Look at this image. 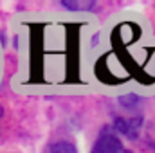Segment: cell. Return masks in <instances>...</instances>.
<instances>
[{
	"label": "cell",
	"mask_w": 155,
	"mask_h": 153,
	"mask_svg": "<svg viewBox=\"0 0 155 153\" xmlns=\"http://www.w3.org/2000/svg\"><path fill=\"white\" fill-rule=\"evenodd\" d=\"M143 115H132L130 119H124V117H116L114 119V132L124 135L128 141H135L139 137V130L143 126Z\"/></svg>",
	"instance_id": "cell-1"
},
{
	"label": "cell",
	"mask_w": 155,
	"mask_h": 153,
	"mask_svg": "<svg viewBox=\"0 0 155 153\" xmlns=\"http://www.w3.org/2000/svg\"><path fill=\"white\" fill-rule=\"evenodd\" d=\"M90 153H107V151H105V148L96 141V144H94V148H92V151H90Z\"/></svg>",
	"instance_id": "cell-5"
},
{
	"label": "cell",
	"mask_w": 155,
	"mask_h": 153,
	"mask_svg": "<svg viewBox=\"0 0 155 153\" xmlns=\"http://www.w3.org/2000/svg\"><path fill=\"white\" fill-rule=\"evenodd\" d=\"M123 153H134V151H132V150H124Z\"/></svg>",
	"instance_id": "cell-7"
},
{
	"label": "cell",
	"mask_w": 155,
	"mask_h": 153,
	"mask_svg": "<svg viewBox=\"0 0 155 153\" xmlns=\"http://www.w3.org/2000/svg\"><path fill=\"white\" fill-rule=\"evenodd\" d=\"M2 115H4V108H2V106H0V117H2Z\"/></svg>",
	"instance_id": "cell-6"
},
{
	"label": "cell",
	"mask_w": 155,
	"mask_h": 153,
	"mask_svg": "<svg viewBox=\"0 0 155 153\" xmlns=\"http://www.w3.org/2000/svg\"><path fill=\"white\" fill-rule=\"evenodd\" d=\"M60 5L69 11H92L96 7V2L94 0H61Z\"/></svg>",
	"instance_id": "cell-2"
},
{
	"label": "cell",
	"mask_w": 155,
	"mask_h": 153,
	"mask_svg": "<svg viewBox=\"0 0 155 153\" xmlns=\"http://www.w3.org/2000/svg\"><path fill=\"white\" fill-rule=\"evenodd\" d=\"M51 153H78V148L71 141H58L51 146Z\"/></svg>",
	"instance_id": "cell-4"
},
{
	"label": "cell",
	"mask_w": 155,
	"mask_h": 153,
	"mask_svg": "<svg viewBox=\"0 0 155 153\" xmlns=\"http://www.w3.org/2000/svg\"><path fill=\"white\" fill-rule=\"evenodd\" d=\"M119 105L124 108V110H135L139 105H141V96H137V94H124V96H121L119 97Z\"/></svg>",
	"instance_id": "cell-3"
}]
</instances>
